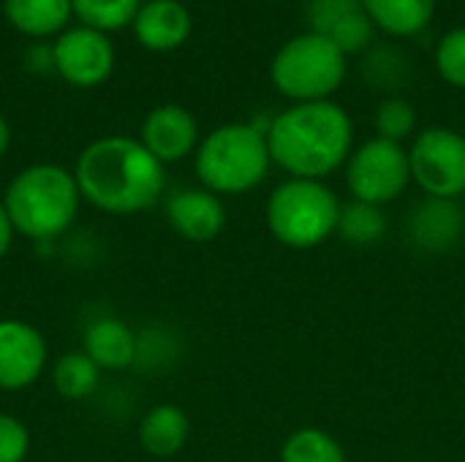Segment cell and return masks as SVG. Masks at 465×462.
Returning <instances> with one entry per match:
<instances>
[{
    "label": "cell",
    "mask_w": 465,
    "mask_h": 462,
    "mask_svg": "<svg viewBox=\"0 0 465 462\" xmlns=\"http://www.w3.org/2000/svg\"><path fill=\"white\" fill-rule=\"evenodd\" d=\"M3 207L14 231L30 242H54L79 218L82 193L74 172L57 163H33L5 185Z\"/></svg>",
    "instance_id": "3"
},
{
    "label": "cell",
    "mask_w": 465,
    "mask_h": 462,
    "mask_svg": "<svg viewBox=\"0 0 465 462\" xmlns=\"http://www.w3.org/2000/svg\"><path fill=\"white\" fill-rule=\"evenodd\" d=\"M436 68L450 84L465 90V27L450 30L441 38L436 49Z\"/></svg>",
    "instance_id": "24"
},
{
    "label": "cell",
    "mask_w": 465,
    "mask_h": 462,
    "mask_svg": "<svg viewBox=\"0 0 465 462\" xmlns=\"http://www.w3.org/2000/svg\"><path fill=\"white\" fill-rule=\"evenodd\" d=\"M139 5H142L139 0H71L74 16L84 27H93L101 33L120 30L128 22H134Z\"/></svg>",
    "instance_id": "22"
},
{
    "label": "cell",
    "mask_w": 465,
    "mask_h": 462,
    "mask_svg": "<svg viewBox=\"0 0 465 462\" xmlns=\"http://www.w3.org/2000/svg\"><path fill=\"white\" fill-rule=\"evenodd\" d=\"M54 71L74 87H98L112 76L114 46L106 33L93 27H71L52 44Z\"/></svg>",
    "instance_id": "9"
},
{
    "label": "cell",
    "mask_w": 465,
    "mask_h": 462,
    "mask_svg": "<svg viewBox=\"0 0 465 462\" xmlns=\"http://www.w3.org/2000/svg\"><path fill=\"white\" fill-rule=\"evenodd\" d=\"M411 182L430 199L455 202L465 193V136L452 128H425L411 150Z\"/></svg>",
    "instance_id": "8"
},
{
    "label": "cell",
    "mask_w": 465,
    "mask_h": 462,
    "mask_svg": "<svg viewBox=\"0 0 465 462\" xmlns=\"http://www.w3.org/2000/svg\"><path fill=\"white\" fill-rule=\"evenodd\" d=\"M30 455V430L27 425L0 411V462H25Z\"/></svg>",
    "instance_id": "26"
},
{
    "label": "cell",
    "mask_w": 465,
    "mask_h": 462,
    "mask_svg": "<svg viewBox=\"0 0 465 462\" xmlns=\"http://www.w3.org/2000/svg\"><path fill=\"white\" fill-rule=\"evenodd\" d=\"M387 231V215L381 207L365 204L351 199L349 204H341V218H338V234L349 245L368 248L379 242Z\"/></svg>",
    "instance_id": "21"
},
{
    "label": "cell",
    "mask_w": 465,
    "mask_h": 462,
    "mask_svg": "<svg viewBox=\"0 0 465 462\" xmlns=\"http://www.w3.org/2000/svg\"><path fill=\"white\" fill-rule=\"evenodd\" d=\"M267 133L251 123H229L210 131L196 147V177L218 196H240L259 188L270 172Z\"/></svg>",
    "instance_id": "4"
},
{
    "label": "cell",
    "mask_w": 465,
    "mask_h": 462,
    "mask_svg": "<svg viewBox=\"0 0 465 462\" xmlns=\"http://www.w3.org/2000/svg\"><path fill=\"white\" fill-rule=\"evenodd\" d=\"M139 142L166 166V163H177L183 158H188L191 152H196L199 147V125L196 117L177 103H163L155 106L144 123H142V133Z\"/></svg>",
    "instance_id": "11"
},
{
    "label": "cell",
    "mask_w": 465,
    "mask_h": 462,
    "mask_svg": "<svg viewBox=\"0 0 465 462\" xmlns=\"http://www.w3.org/2000/svg\"><path fill=\"white\" fill-rule=\"evenodd\" d=\"M373 125L379 131V139H387V142L401 144L403 139H409L414 133V128H417V112L403 98H387L376 109Z\"/></svg>",
    "instance_id": "23"
},
{
    "label": "cell",
    "mask_w": 465,
    "mask_h": 462,
    "mask_svg": "<svg viewBox=\"0 0 465 462\" xmlns=\"http://www.w3.org/2000/svg\"><path fill=\"white\" fill-rule=\"evenodd\" d=\"M25 65L35 74H46L54 71V52L46 44H35L25 52Z\"/></svg>",
    "instance_id": "27"
},
{
    "label": "cell",
    "mask_w": 465,
    "mask_h": 462,
    "mask_svg": "<svg viewBox=\"0 0 465 462\" xmlns=\"http://www.w3.org/2000/svg\"><path fill=\"white\" fill-rule=\"evenodd\" d=\"M460 212L455 207V202H441V199H430L422 207H417L414 218H411V231L414 240L420 245H430V248H444L450 242L458 240L463 223H460Z\"/></svg>",
    "instance_id": "19"
},
{
    "label": "cell",
    "mask_w": 465,
    "mask_h": 462,
    "mask_svg": "<svg viewBox=\"0 0 465 462\" xmlns=\"http://www.w3.org/2000/svg\"><path fill=\"white\" fill-rule=\"evenodd\" d=\"M327 35L341 46V52H357L362 49L371 35H373V22L368 19V14H360L357 8L343 14L341 19H335L327 30Z\"/></svg>",
    "instance_id": "25"
},
{
    "label": "cell",
    "mask_w": 465,
    "mask_h": 462,
    "mask_svg": "<svg viewBox=\"0 0 465 462\" xmlns=\"http://www.w3.org/2000/svg\"><path fill=\"white\" fill-rule=\"evenodd\" d=\"M49 362V346L38 327L22 319H0V389L33 387Z\"/></svg>",
    "instance_id": "10"
},
{
    "label": "cell",
    "mask_w": 465,
    "mask_h": 462,
    "mask_svg": "<svg viewBox=\"0 0 465 462\" xmlns=\"http://www.w3.org/2000/svg\"><path fill=\"white\" fill-rule=\"evenodd\" d=\"M52 387L63 400L79 403L87 400L90 395H95V389L101 387V376L104 370L79 349V351H68L63 354L54 365H52Z\"/></svg>",
    "instance_id": "18"
},
{
    "label": "cell",
    "mask_w": 465,
    "mask_h": 462,
    "mask_svg": "<svg viewBox=\"0 0 465 462\" xmlns=\"http://www.w3.org/2000/svg\"><path fill=\"white\" fill-rule=\"evenodd\" d=\"M267 133L272 163L300 180H324L351 155V120L332 101L292 103Z\"/></svg>",
    "instance_id": "2"
},
{
    "label": "cell",
    "mask_w": 465,
    "mask_h": 462,
    "mask_svg": "<svg viewBox=\"0 0 465 462\" xmlns=\"http://www.w3.org/2000/svg\"><path fill=\"white\" fill-rule=\"evenodd\" d=\"M136 41L153 52L177 49L191 35V14L177 0H150L134 16Z\"/></svg>",
    "instance_id": "14"
},
{
    "label": "cell",
    "mask_w": 465,
    "mask_h": 462,
    "mask_svg": "<svg viewBox=\"0 0 465 462\" xmlns=\"http://www.w3.org/2000/svg\"><path fill=\"white\" fill-rule=\"evenodd\" d=\"M8 147H11V128H8L5 117L0 114V158L8 152Z\"/></svg>",
    "instance_id": "29"
},
{
    "label": "cell",
    "mask_w": 465,
    "mask_h": 462,
    "mask_svg": "<svg viewBox=\"0 0 465 462\" xmlns=\"http://www.w3.org/2000/svg\"><path fill=\"white\" fill-rule=\"evenodd\" d=\"M362 8L381 30L392 35H414L433 19L436 0H362Z\"/></svg>",
    "instance_id": "17"
},
{
    "label": "cell",
    "mask_w": 465,
    "mask_h": 462,
    "mask_svg": "<svg viewBox=\"0 0 465 462\" xmlns=\"http://www.w3.org/2000/svg\"><path fill=\"white\" fill-rule=\"evenodd\" d=\"M191 438V419L174 403H161L150 408L139 422V444L153 457H174L185 449Z\"/></svg>",
    "instance_id": "15"
},
{
    "label": "cell",
    "mask_w": 465,
    "mask_h": 462,
    "mask_svg": "<svg viewBox=\"0 0 465 462\" xmlns=\"http://www.w3.org/2000/svg\"><path fill=\"white\" fill-rule=\"evenodd\" d=\"M5 19L25 35H54L74 16L71 0H3Z\"/></svg>",
    "instance_id": "16"
},
{
    "label": "cell",
    "mask_w": 465,
    "mask_h": 462,
    "mask_svg": "<svg viewBox=\"0 0 465 462\" xmlns=\"http://www.w3.org/2000/svg\"><path fill=\"white\" fill-rule=\"evenodd\" d=\"M281 462H346V452L332 433L322 428H300L283 441Z\"/></svg>",
    "instance_id": "20"
},
{
    "label": "cell",
    "mask_w": 465,
    "mask_h": 462,
    "mask_svg": "<svg viewBox=\"0 0 465 462\" xmlns=\"http://www.w3.org/2000/svg\"><path fill=\"white\" fill-rule=\"evenodd\" d=\"M82 202L106 215H139L155 207L166 191V166L131 136L90 142L74 166Z\"/></svg>",
    "instance_id": "1"
},
{
    "label": "cell",
    "mask_w": 465,
    "mask_h": 462,
    "mask_svg": "<svg viewBox=\"0 0 465 462\" xmlns=\"http://www.w3.org/2000/svg\"><path fill=\"white\" fill-rule=\"evenodd\" d=\"M14 237H16L14 223H11V218H8V212H5V207H3V199H0V261L8 256V251H11V245H14Z\"/></svg>",
    "instance_id": "28"
},
{
    "label": "cell",
    "mask_w": 465,
    "mask_h": 462,
    "mask_svg": "<svg viewBox=\"0 0 465 462\" xmlns=\"http://www.w3.org/2000/svg\"><path fill=\"white\" fill-rule=\"evenodd\" d=\"M270 76L294 103L327 101L346 79V54L327 33H302L278 49Z\"/></svg>",
    "instance_id": "6"
},
{
    "label": "cell",
    "mask_w": 465,
    "mask_h": 462,
    "mask_svg": "<svg viewBox=\"0 0 465 462\" xmlns=\"http://www.w3.org/2000/svg\"><path fill=\"white\" fill-rule=\"evenodd\" d=\"M166 221L188 242H213L226 226V207L207 188H183L166 199Z\"/></svg>",
    "instance_id": "12"
},
{
    "label": "cell",
    "mask_w": 465,
    "mask_h": 462,
    "mask_svg": "<svg viewBox=\"0 0 465 462\" xmlns=\"http://www.w3.org/2000/svg\"><path fill=\"white\" fill-rule=\"evenodd\" d=\"M82 351L104 373H120L139 362V338L123 319L101 316L87 324L82 338Z\"/></svg>",
    "instance_id": "13"
},
{
    "label": "cell",
    "mask_w": 465,
    "mask_h": 462,
    "mask_svg": "<svg viewBox=\"0 0 465 462\" xmlns=\"http://www.w3.org/2000/svg\"><path fill=\"white\" fill-rule=\"evenodd\" d=\"M264 218L270 234L281 245L311 251L338 234L341 199L324 180L292 177L270 193Z\"/></svg>",
    "instance_id": "5"
},
{
    "label": "cell",
    "mask_w": 465,
    "mask_h": 462,
    "mask_svg": "<svg viewBox=\"0 0 465 462\" xmlns=\"http://www.w3.org/2000/svg\"><path fill=\"white\" fill-rule=\"evenodd\" d=\"M411 182L409 152L387 139H368L346 161V188L351 199L387 207Z\"/></svg>",
    "instance_id": "7"
}]
</instances>
